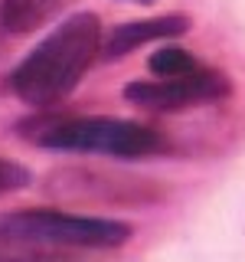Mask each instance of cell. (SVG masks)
<instances>
[{
	"mask_svg": "<svg viewBox=\"0 0 245 262\" xmlns=\"http://www.w3.org/2000/svg\"><path fill=\"white\" fill-rule=\"evenodd\" d=\"M102 23L95 13H72L10 72V89L33 108H53L82 82L102 56Z\"/></svg>",
	"mask_w": 245,
	"mask_h": 262,
	"instance_id": "6da1fadb",
	"label": "cell"
},
{
	"mask_svg": "<svg viewBox=\"0 0 245 262\" xmlns=\"http://www.w3.org/2000/svg\"><path fill=\"white\" fill-rule=\"evenodd\" d=\"M131 236L134 226L111 216H82L62 210H16L0 216V246L23 259L72 249H118L131 243Z\"/></svg>",
	"mask_w": 245,
	"mask_h": 262,
	"instance_id": "7a4b0ae2",
	"label": "cell"
},
{
	"mask_svg": "<svg viewBox=\"0 0 245 262\" xmlns=\"http://www.w3.org/2000/svg\"><path fill=\"white\" fill-rule=\"evenodd\" d=\"M20 138L46 151L69 154H105V158H154L167 151V138L157 128L128 118H105V115H53V118H30L20 125Z\"/></svg>",
	"mask_w": 245,
	"mask_h": 262,
	"instance_id": "3957f363",
	"label": "cell"
},
{
	"mask_svg": "<svg viewBox=\"0 0 245 262\" xmlns=\"http://www.w3.org/2000/svg\"><path fill=\"white\" fill-rule=\"evenodd\" d=\"M43 190L59 203H88V207H151V203L163 200V187L157 180L95 167L49 170Z\"/></svg>",
	"mask_w": 245,
	"mask_h": 262,
	"instance_id": "277c9868",
	"label": "cell"
},
{
	"mask_svg": "<svg viewBox=\"0 0 245 262\" xmlns=\"http://www.w3.org/2000/svg\"><path fill=\"white\" fill-rule=\"evenodd\" d=\"M232 95V82L226 72L200 66V69L186 72V76L174 79H141L125 85V102L144 112H186L200 108V105H216Z\"/></svg>",
	"mask_w": 245,
	"mask_h": 262,
	"instance_id": "5b68a950",
	"label": "cell"
},
{
	"mask_svg": "<svg viewBox=\"0 0 245 262\" xmlns=\"http://www.w3.org/2000/svg\"><path fill=\"white\" fill-rule=\"evenodd\" d=\"M186 30H190V16L186 13H163V16H151V20L121 23L102 39V59H121V56L134 53V49H141L147 43L183 36Z\"/></svg>",
	"mask_w": 245,
	"mask_h": 262,
	"instance_id": "8992f818",
	"label": "cell"
},
{
	"mask_svg": "<svg viewBox=\"0 0 245 262\" xmlns=\"http://www.w3.org/2000/svg\"><path fill=\"white\" fill-rule=\"evenodd\" d=\"M65 4L69 0H0V30L10 36H27L59 16Z\"/></svg>",
	"mask_w": 245,
	"mask_h": 262,
	"instance_id": "52a82bcc",
	"label": "cell"
},
{
	"mask_svg": "<svg viewBox=\"0 0 245 262\" xmlns=\"http://www.w3.org/2000/svg\"><path fill=\"white\" fill-rule=\"evenodd\" d=\"M200 59L190 53V49H180V46H160L157 53L147 59V69L154 72L157 79H174V76H186V72L200 69Z\"/></svg>",
	"mask_w": 245,
	"mask_h": 262,
	"instance_id": "ba28073f",
	"label": "cell"
},
{
	"mask_svg": "<svg viewBox=\"0 0 245 262\" xmlns=\"http://www.w3.org/2000/svg\"><path fill=\"white\" fill-rule=\"evenodd\" d=\"M33 184V170L23 167V164H16L10 158H0V196L7 193H16L23 190V187Z\"/></svg>",
	"mask_w": 245,
	"mask_h": 262,
	"instance_id": "9c48e42d",
	"label": "cell"
},
{
	"mask_svg": "<svg viewBox=\"0 0 245 262\" xmlns=\"http://www.w3.org/2000/svg\"><path fill=\"white\" fill-rule=\"evenodd\" d=\"M0 262H36V259H23V256H0Z\"/></svg>",
	"mask_w": 245,
	"mask_h": 262,
	"instance_id": "30bf717a",
	"label": "cell"
},
{
	"mask_svg": "<svg viewBox=\"0 0 245 262\" xmlns=\"http://www.w3.org/2000/svg\"><path fill=\"white\" fill-rule=\"evenodd\" d=\"M128 4H141V7H151V4H157V0H128Z\"/></svg>",
	"mask_w": 245,
	"mask_h": 262,
	"instance_id": "8fae6325",
	"label": "cell"
}]
</instances>
